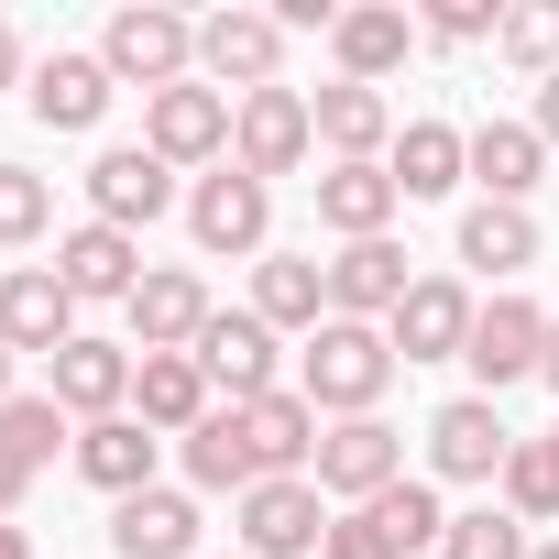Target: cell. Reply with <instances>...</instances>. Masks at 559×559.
<instances>
[{
	"label": "cell",
	"mask_w": 559,
	"mask_h": 559,
	"mask_svg": "<svg viewBox=\"0 0 559 559\" xmlns=\"http://www.w3.org/2000/svg\"><path fill=\"white\" fill-rule=\"evenodd\" d=\"M0 341H12V352H45V362L78 341V297H67L56 263H12V274H0Z\"/></svg>",
	"instance_id": "obj_16"
},
{
	"label": "cell",
	"mask_w": 559,
	"mask_h": 559,
	"mask_svg": "<svg viewBox=\"0 0 559 559\" xmlns=\"http://www.w3.org/2000/svg\"><path fill=\"white\" fill-rule=\"evenodd\" d=\"M23 493H34V461H12V450H0V515H23Z\"/></svg>",
	"instance_id": "obj_39"
},
{
	"label": "cell",
	"mask_w": 559,
	"mask_h": 559,
	"mask_svg": "<svg viewBox=\"0 0 559 559\" xmlns=\"http://www.w3.org/2000/svg\"><path fill=\"white\" fill-rule=\"evenodd\" d=\"M45 373H56L45 395H56L67 417H88V428H99V417H132V373H143V352H132V341H88V330H78Z\"/></svg>",
	"instance_id": "obj_12"
},
{
	"label": "cell",
	"mask_w": 559,
	"mask_h": 559,
	"mask_svg": "<svg viewBox=\"0 0 559 559\" xmlns=\"http://www.w3.org/2000/svg\"><path fill=\"white\" fill-rule=\"evenodd\" d=\"M493 45L548 88V78H559V0H526V12H504V34H493Z\"/></svg>",
	"instance_id": "obj_35"
},
{
	"label": "cell",
	"mask_w": 559,
	"mask_h": 559,
	"mask_svg": "<svg viewBox=\"0 0 559 559\" xmlns=\"http://www.w3.org/2000/svg\"><path fill=\"white\" fill-rule=\"evenodd\" d=\"M472 319H483V297L461 286V274H417L406 308L384 319V341H395V362H461L472 352Z\"/></svg>",
	"instance_id": "obj_6"
},
{
	"label": "cell",
	"mask_w": 559,
	"mask_h": 559,
	"mask_svg": "<svg viewBox=\"0 0 559 559\" xmlns=\"http://www.w3.org/2000/svg\"><path fill=\"white\" fill-rule=\"evenodd\" d=\"M537 143H548V154H559V78H548V88H537Z\"/></svg>",
	"instance_id": "obj_41"
},
{
	"label": "cell",
	"mask_w": 559,
	"mask_h": 559,
	"mask_svg": "<svg viewBox=\"0 0 559 559\" xmlns=\"http://www.w3.org/2000/svg\"><path fill=\"white\" fill-rule=\"evenodd\" d=\"M308 110H319L330 165H384V154H395V110H384V88H352V78H341V88H319Z\"/></svg>",
	"instance_id": "obj_25"
},
{
	"label": "cell",
	"mask_w": 559,
	"mask_h": 559,
	"mask_svg": "<svg viewBox=\"0 0 559 559\" xmlns=\"http://www.w3.org/2000/svg\"><path fill=\"white\" fill-rule=\"evenodd\" d=\"M330 504H373V493H395L406 483V439L384 428V417H341L330 439H319V472H308Z\"/></svg>",
	"instance_id": "obj_9"
},
{
	"label": "cell",
	"mask_w": 559,
	"mask_h": 559,
	"mask_svg": "<svg viewBox=\"0 0 559 559\" xmlns=\"http://www.w3.org/2000/svg\"><path fill=\"white\" fill-rule=\"evenodd\" d=\"M99 67H110L121 88L165 99V88H187V78H198V23H187V12H165V0H132V12H110V23H99Z\"/></svg>",
	"instance_id": "obj_2"
},
{
	"label": "cell",
	"mask_w": 559,
	"mask_h": 559,
	"mask_svg": "<svg viewBox=\"0 0 559 559\" xmlns=\"http://www.w3.org/2000/svg\"><path fill=\"white\" fill-rule=\"evenodd\" d=\"M548 450H559V428H548Z\"/></svg>",
	"instance_id": "obj_46"
},
{
	"label": "cell",
	"mask_w": 559,
	"mask_h": 559,
	"mask_svg": "<svg viewBox=\"0 0 559 559\" xmlns=\"http://www.w3.org/2000/svg\"><path fill=\"white\" fill-rule=\"evenodd\" d=\"M56 274H67L78 308H88V297H121V308H132V286H143V241L110 230V219H78V230L56 241Z\"/></svg>",
	"instance_id": "obj_22"
},
{
	"label": "cell",
	"mask_w": 559,
	"mask_h": 559,
	"mask_svg": "<svg viewBox=\"0 0 559 559\" xmlns=\"http://www.w3.org/2000/svg\"><path fill=\"white\" fill-rule=\"evenodd\" d=\"M12 362H23V352H12V341H0V406H12Z\"/></svg>",
	"instance_id": "obj_44"
},
{
	"label": "cell",
	"mask_w": 559,
	"mask_h": 559,
	"mask_svg": "<svg viewBox=\"0 0 559 559\" xmlns=\"http://www.w3.org/2000/svg\"><path fill=\"white\" fill-rule=\"evenodd\" d=\"M230 526H241V559H319L330 548V493L308 472L297 483H252L230 504Z\"/></svg>",
	"instance_id": "obj_4"
},
{
	"label": "cell",
	"mask_w": 559,
	"mask_h": 559,
	"mask_svg": "<svg viewBox=\"0 0 559 559\" xmlns=\"http://www.w3.org/2000/svg\"><path fill=\"white\" fill-rule=\"evenodd\" d=\"M526 559H559V548H526Z\"/></svg>",
	"instance_id": "obj_45"
},
{
	"label": "cell",
	"mask_w": 559,
	"mask_h": 559,
	"mask_svg": "<svg viewBox=\"0 0 559 559\" xmlns=\"http://www.w3.org/2000/svg\"><path fill=\"white\" fill-rule=\"evenodd\" d=\"M504 450H515V428L493 417V395H450L428 417V472L439 483H504Z\"/></svg>",
	"instance_id": "obj_13"
},
{
	"label": "cell",
	"mask_w": 559,
	"mask_h": 559,
	"mask_svg": "<svg viewBox=\"0 0 559 559\" xmlns=\"http://www.w3.org/2000/svg\"><path fill=\"white\" fill-rule=\"evenodd\" d=\"M384 384H395V341H384L373 319H319V330H308L297 395H308L319 417H373Z\"/></svg>",
	"instance_id": "obj_1"
},
{
	"label": "cell",
	"mask_w": 559,
	"mask_h": 559,
	"mask_svg": "<svg viewBox=\"0 0 559 559\" xmlns=\"http://www.w3.org/2000/svg\"><path fill=\"white\" fill-rule=\"evenodd\" d=\"M308 154H319V110H308V88L274 78V88H252V99H241V121H230V165H241V176H263V187H274V176H297Z\"/></svg>",
	"instance_id": "obj_3"
},
{
	"label": "cell",
	"mask_w": 559,
	"mask_h": 559,
	"mask_svg": "<svg viewBox=\"0 0 559 559\" xmlns=\"http://www.w3.org/2000/svg\"><path fill=\"white\" fill-rule=\"evenodd\" d=\"M263 230H274V187H263V176L209 165V176L187 187V241H198V252H263Z\"/></svg>",
	"instance_id": "obj_8"
},
{
	"label": "cell",
	"mask_w": 559,
	"mask_h": 559,
	"mask_svg": "<svg viewBox=\"0 0 559 559\" xmlns=\"http://www.w3.org/2000/svg\"><path fill=\"white\" fill-rule=\"evenodd\" d=\"M176 461H187V483H198V493H230V504L263 483V472H252V450H241V417H230V406H219L209 428H187V439H176Z\"/></svg>",
	"instance_id": "obj_31"
},
{
	"label": "cell",
	"mask_w": 559,
	"mask_h": 559,
	"mask_svg": "<svg viewBox=\"0 0 559 559\" xmlns=\"http://www.w3.org/2000/svg\"><path fill=\"white\" fill-rule=\"evenodd\" d=\"M395 209H406V187L384 165H330L319 176V230H341V241H384Z\"/></svg>",
	"instance_id": "obj_27"
},
{
	"label": "cell",
	"mask_w": 559,
	"mask_h": 559,
	"mask_svg": "<svg viewBox=\"0 0 559 559\" xmlns=\"http://www.w3.org/2000/svg\"><path fill=\"white\" fill-rule=\"evenodd\" d=\"M0 88H34V78H23V34H12V23H0Z\"/></svg>",
	"instance_id": "obj_40"
},
{
	"label": "cell",
	"mask_w": 559,
	"mask_h": 559,
	"mask_svg": "<svg viewBox=\"0 0 559 559\" xmlns=\"http://www.w3.org/2000/svg\"><path fill=\"white\" fill-rule=\"evenodd\" d=\"M504 515L515 526H559V450L548 439H515L504 450Z\"/></svg>",
	"instance_id": "obj_32"
},
{
	"label": "cell",
	"mask_w": 559,
	"mask_h": 559,
	"mask_svg": "<svg viewBox=\"0 0 559 559\" xmlns=\"http://www.w3.org/2000/svg\"><path fill=\"white\" fill-rule=\"evenodd\" d=\"M319 559H406V548L384 537V515H373V504H341V515H330V548H319Z\"/></svg>",
	"instance_id": "obj_38"
},
{
	"label": "cell",
	"mask_w": 559,
	"mask_h": 559,
	"mask_svg": "<svg viewBox=\"0 0 559 559\" xmlns=\"http://www.w3.org/2000/svg\"><path fill=\"white\" fill-rule=\"evenodd\" d=\"M110 99H121V78L99 67V45H56V56L34 67V88H23V110H34L45 132H99Z\"/></svg>",
	"instance_id": "obj_10"
},
{
	"label": "cell",
	"mask_w": 559,
	"mask_h": 559,
	"mask_svg": "<svg viewBox=\"0 0 559 559\" xmlns=\"http://www.w3.org/2000/svg\"><path fill=\"white\" fill-rule=\"evenodd\" d=\"M230 121H241V99H219L209 78L143 99V143H154L165 165H230Z\"/></svg>",
	"instance_id": "obj_7"
},
{
	"label": "cell",
	"mask_w": 559,
	"mask_h": 559,
	"mask_svg": "<svg viewBox=\"0 0 559 559\" xmlns=\"http://www.w3.org/2000/svg\"><path fill=\"white\" fill-rule=\"evenodd\" d=\"M0 559H34V537H23V526H12V515H0Z\"/></svg>",
	"instance_id": "obj_42"
},
{
	"label": "cell",
	"mask_w": 559,
	"mask_h": 559,
	"mask_svg": "<svg viewBox=\"0 0 559 559\" xmlns=\"http://www.w3.org/2000/svg\"><path fill=\"white\" fill-rule=\"evenodd\" d=\"M241 417V450H252V472L263 483H297V472H319V406L308 395H286V384H274V395H252V406H230Z\"/></svg>",
	"instance_id": "obj_14"
},
{
	"label": "cell",
	"mask_w": 559,
	"mask_h": 559,
	"mask_svg": "<svg viewBox=\"0 0 559 559\" xmlns=\"http://www.w3.org/2000/svg\"><path fill=\"white\" fill-rule=\"evenodd\" d=\"M472 384L483 395H504V384H526L537 362H548V308H526V297H493L483 319H472Z\"/></svg>",
	"instance_id": "obj_17"
},
{
	"label": "cell",
	"mask_w": 559,
	"mask_h": 559,
	"mask_svg": "<svg viewBox=\"0 0 559 559\" xmlns=\"http://www.w3.org/2000/svg\"><path fill=\"white\" fill-rule=\"evenodd\" d=\"M198 373H209V395H230V406L274 395V330H263L252 308H219V319L198 330Z\"/></svg>",
	"instance_id": "obj_18"
},
{
	"label": "cell",
	"mask_w": 559,
	"mask_h": 559,
	"mask_svg": "<svg viewBox=\"0 0 559 559\" xmlns=\"http://www.w3.org/2000/svg\"><path fill=\"white\" fill-rule=\"evenodd\" d=\"M537 384H548V395H559V319H548V362H537Z\"/></svg>",
	"instance_id": "obj_43"
},
{
	"label": "cell",
	"mask_w": 559,
	"mask_h": 559,
	"mask_svg": "<svg viewBox=\"0 0 559 559\" xmlns=\"http://www.w3.org/2000/svg\"><path fill=\"white\" fill-rule=\"evenodd\" d=\"M406 286H417V274H406V252H395V230L384 241H341L330 252V319H395L406 308Z\"/></svg>",
	"instance_id": "obj_19"
},
{
	"label": "cell",
	"mask_w": 559,
	"mask_h": 559,
	"mask_svg": "<svg viewBox=\"0 0 559 559\" xmlns=\"http://www.w3.org/2000/svg\"><path fill=\"white\" fill-rule=\"evenodd\" d=\"M56 230V187L34 176V165H0V252H23V241H45Z\"/></svg>",
	"instance_id": "obj_34"
},
{
	"label": "cell",
	"mask_w": 559,
	"mask_h": 559,
	"mask_svg": "<svg viewBox=\"0 0 559 559\" xmlns=\"http://www.w3.org/2000/svg\"><path fill=\"white\" fill-rule=\"evenodd\" d=\"M417 34L428 45H483V34H504V12H493V0H428Z\"/></svg>",
	"instance_id": "obj_37"
},
{
	"label": "cell",
	"mask_w": 559,
	"mask_h": 559,
	"mask_svg": "<svg viewBox=\"0 0 559 559\" xmlns=\"http://www.w3.org/2000/svg\"><path fill=\"white\" fill-rule=\"evenodd\" d=\"M0 450L45 472L56 450H78V428H67V406H56V395H12V406H0Z\"/></svg>",
	"instance_id": "obj_33"
},
{
	"label": "cell",
	"mask_w": 559,
	"mask_h": 559,
	"mask_svg": "<svg viewBox=\"0 0 559 559\" xmlns=\"http://www.w3.org/2000/svg\"><path fill=\"white\" fill-rule=\"evenodd\" d=\"M230 559H241V548H230Z\"/></svg>",
	"instance_id": "obj_47"
},
{
	"label": "cell",
	"mask_w": 559,
	"mask_h": 559,
	"mask_svg": "<svg viewBox=\"0 0 559 559\" xmlns=\"http://www.w3.org/2000/svg\"><path fill=\"white\" fill-rule=\"evenodd\" d=\"M274 67H286V23H274V12H209V23H198V78H209L219 99L274 88Z\"/></svg>",
	"instance_id": "obj_5"
},
{
	"label": "cell",
	"mask_w": 559,
	"mask_h": 559,
	"mask_svg": "<svg viewBox=\"0 0 559 559\" xmlns=\"http://www.w3.org/2000/svg\"><path fill=\"white\" fill-rule=\"evenodd\" d=\"M209 319H219V297H209V274H187V263H154L132 286V352H198Z\"/></svg>",
	"instance_id": "obj_15"
},
{
	"label": "cell",
	"mask_w": 559,
	"mask_h": 559,
	"mask_svg": "<svg viewBox=\"0 0 559 559\" xmlns=\"http://www.w3.org/2000/svg\"><path fill=\"white\" fill-rule=\"evenodd\" d=\"M110 548L121 559H198V493H132V504H110Z\"/></svg>",
	"instance_id": "obj_28"
},
{
	"label": "cell",
	"mask_w": 559,
	"mask_h": 559,
	"mask_svg": "<svg viewBox=\"0 0 559 559\" xmlns=\"http://www.w3.org/2000/svg\"><path fill=\"white\" fill-rule=\"evenodd\" d=\"M252 319L286 341V330H319L330 319V263H308V252H263L252 263Z\"/></svg>",
	"instance_id": "obj_24"
},
{
	"label": "cell",
	"mask_w": 559,
	"mask_h": 559,
	"mask_svg": "<svg viewBox=\"0 0 559 559\" xmlns=\"http://www.w3.org/2000/svg\"><path fill=\"white\" fill-rule=\"evenodd\" d=\"M439 559H526V526H515L504 504H472V515H450Z\"/></svg>",
	"instance_id": "obj_36"
},
{
	"label": "cell",
	"mask_w": 559,
	"mask_h": 559,
	"mask_svg": "<svg viewBox=\"0 0 559 559\" xmlns=\"http://www.w3.org/2000/svg\"><path fill=\"white\" fill-rule=\"evenodd\" d=\"M384 176H395L406 198H450V187L472 176V132H461V121H406L395 154H384Z\"/></svg>",
	"instance_id": "obj_29"
},
{
	"label": "cell",
	"mask_w": 559,
	"mask_h": 559,
	"mask_svg": "<svg viewBox=\"0 0 559 559\" xmlns=\"http://www.w3.org/2000/svg\"><path fill=\"white\" fill-rule=\"evenodd\" d=\"M461 263H472V274H526V263H537V219L504 209V198H472V209H461Z\"/></svg>",
	"instance_id": "obj_30"
},
{
	"label": "cell",
	"mask_w": 559,
	"mask_h": 559,
	"mask_svg": "<svg viewBox=\"0 0 559 559\" xmlns=\"http://www.w3.org/2000/svg\"><path fill=\"white\" fill-rule=\"evenodd\" d=\"M176 209V165L154 154V143H110L99 165H88V219H110V230H154Z\"/></svg>",
	"instance_id": "obj_11"
},
{
	"label": "cell",
	"mask_w": 559,
	"mask_h": 559,
	"mask_svg": "<svg viewBox=\"0 0 559 559\" xmlns=\"http://www.w3.org/2000/svg\"><path fill=\"white\" fill-rule=\"evenodd\" d=\"M537 176H548L537 121H472V187H483V198L526 209V198H537Z\"/></svg>",
	"instance_id": "obj_26"
},
{
	"label": "cell",
	"mask_w": 559,
	"mask_h": 559,
	"mask_svg": "<svg viewBox=\"0 0 559 559\" xmlns=\"http://www.w3.org/2000/svg\"><path fill=\"white\" fill-rule=\"evenodd\" d=\"M132 417H143L154 439H187V428H209V417H219V395H209L198 352H143V373H132Z\"/></svg>",
	"instance_id": "obj_20"
},
{
	"label": "cell",
	"mask_w": 559,
	"mask_h": 559,
	"mask_svg": "<svg viewBox=\"0 0 559 559\" xmlns=\"http://www.w3.org/2000/svg\"><path fill=\"white\" fill-rule=\"evenodd\" d=\"M330 56H341L352 88H384V78L417 56V12H395V0H362V12L330 23Z\"/></svg>",
	"instance_id": "obj_23"
},
{
	"label": "cell",
	"mask_w": 559,
	"mask_h": 559,
	"mask_svg": "<svg viewBox=\"0 0 559 559\" xmlns=\"http://www.w3.org/2000/svg\"><path fill=\"white\" fill-rule=\"evenodd\" d=\"M78 483H99L110 504H132V493H154V461H165V439L143 428V417H99V428H78Z\"/></svg>",
	"instance_id": "obj_21"
}]
</instances>
